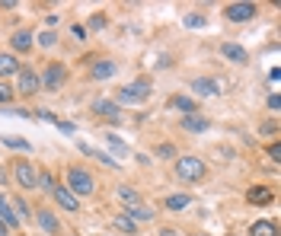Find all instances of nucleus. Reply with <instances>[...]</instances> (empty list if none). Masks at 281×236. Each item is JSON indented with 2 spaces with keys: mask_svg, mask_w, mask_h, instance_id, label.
I'll use <instances>...</instances> for the list:
<instances>
[{
  "mask_svg": "<svg viewBox=\"0 0 281 236\" xmlns=\"http://www.w3.org/2000/svg\"><path fill=\"white\" fill-rule=\"evenodd\" d=\"M176 176L182 182H201L208 176V166H205V160H198V156H182V160L176 163Z\"/></svg>",
  "mask_w": 281,
  "mask_h": 236,
  "instance_id": "f257e3e1",
  "label": "nucleus"
},
{
  "mask_svg": "<svg viewBox=\"0 0 281 236\" xmlns=\"http://www.w3.org/2000/svg\"><path fill=\"white\" fill-rule=\"evenodd\" d=\"M67 188L74 191L77 198H80V195H90V191L96 188V182H93V176H90L86 169H77V166H70V169H67Z\"/></svg>",
  "mask_w": 281,
  "mask_h": 236,
  "instance_id": "f03ea898",
  "label": "nucleus"
},
{
  "mask_svg": "<svg viewBox=\"0 0 281 236\" xmlns=\"http://www.w3.org/2000/svg\"><path fill=\"white\" fill-rule=\"evenodd\" d=\"M147 96H151V83L137 80V83H131V86H125V90L118 93V102H121V106H128V102L134 106V102H144Z\"/></svg>",
  "mask_w": 281,
  "mask_h": 236,
  "instance_id": "7ed1b4c3",
  "label": "nucleus"
},
{
  "mask_svg": "<svg viewBox=\"0 0 281 236\" xmlns=\"http://www.w3.org/2000/svg\"><path fill=\"white\" fill-rule=\"evenodd\" d=\"M227 20L230 23H246V20H252L259 10H256V4H227Z\"/></svg>",
  "mask_w": 281,
  "mask_h": 236,
  "instance_id": "20e7f679",
  "label": "nucleus"
},
{
  "mask_svg": "<svg viewBox=\"0 0 281 236\" xmlns=\"http://www.w3.org/2000/svg\"><path fill=\"white\" fill-rule=\"evenodd\" d=\"M51 195L58 198V204L64 207V211H77V207H80V198H77L67 185H55V188H51Z\"/></svg>",
  "mask_w": 281,
  "mask_h": 236,
  "instance_id": "39448f33",
  "label": "nucleus"
},
{
  "mask_svg": "<svg viewBox=\"0 0 281 236\" xmlns=\"http://www.w3.org/2000/svg\"><path fill=\"white\" fill-rule=\"evenodd\" d=\"M16 166V182H20V185L23 188H35V179H39V176H35V166H29V163H13Z\"/></svg>",
  "mask_w": 281,
  "mask_h": 236,
  "instance_id": "423d86ee",
  "label": "nucleus"
},
{
  "mask_svg": "<svg viewBox=\"0 0 281 236\" xmlns=\"http://www.w3.org/2000/svg\"><path fill=\"white\" fill-rule=\"evenodd\" d=\"M64 64H48V71H45V90H61V83H64Z\"/></svg>",
  "mask_w": 281,
  "mask_h": 236,
  "instance_id": "0eeeda50",
  "label": "nucleus"
},
{
  "mask_svg": "<svg viewBox=\"0 0 281 236\" xmlns=\"http://www.w3.org/2000/svg\"><path fill=\"white\" fill-rule=\"evenodd\" d=\"M182 131H189V134H201V131H208V118L198 115V112H192V115L182 118Z\"/></svg>",
  "mask_w": 281,
  "mask_h": 236,
  "instance_id": "6e6552de",
  "label": "nucleus"
},
{
  "mask_svg": "<svg viewBox=\"0 0 281 236\" xmlns=\"http://www.w3.org/2000/svg\"><path fill=\"white\" fill-rule=\"evenodd\" d=\"M20 93H23V96L39 93V77H35L32 71H20Z\"/></svg>",
  "mask_w": 281,
  "mask_h": 236,
  "instance_id": "1a4fd4ad",
  "label": "nucleus"
},
{
  "mask_svg": "<svg viewBox=\"0 0 281 236\" xmlns=\"http://www.w3.org/2000/svg\"><path fill=\"white\" fill-rule=\"evenodd\" d=\"M221 51H224V58H227V61H236V64H246V61H249V55H246V48L233 45V42H227V45H224Z\"/></svg>",
  "mask_w": 281,
  "mask_h": 236,
  "instance_id": "9d476101",
  "label": "nucleus"
},
{
  "mask_svg": "<svg viewBox=\"0 0 281 236\" xmlns=\"http://www.w3.org/2000/svg\"><path fill=\"white\" fill-rule=\"evenodd\" d=\"M112 226H115L118 233H128V236H134V233H137V223L131 220L128 214H118V217H112Z\"/></svg>",
  "mask_w": 281,
  "mask_h": 236,
  "instance_id": "9b49d317",
  "label": "nucleus"
},
{
  "mask_svg": "<svg viewBox=\"0 0 281 236\" xmlns=\"http://www.w3.org/2000/svg\"><path fill=\"white\" fill-rule=\"evenodd\" d=\"M10 74H20V61L13 55H0V77H10Z\"/></svg>",
  "mask_w": 281,
  "mask_h": 236,
  "instance_id": "f8f14e48",
  "label": "nucleus"
},
{
  "mask_svg": "<svg viewBox=\"0 0 281 236\" xmlns=\"http://www.w3.org/2000/svg\"><path fill=\"white\" fill-rule=\"evenodd\" d=\"M192 90H198L201 96H214V93H221V90H217V80H205V77H198V80L192 83Z\"/></svg>",
  "mask_w": 281,
  "mask_h": 236,
  "instance_id": "ddd939ff",
  "label": "nucleus"
},
{
  "mask_svg": "<svg viewBox=\"0 0 281 236\" xmlns=\"http://www.w3.org/2000/svg\"><path fill=\"white\" fill-rule=\"evenodd\" d=\"M96 115H105L109 121H118V118H121L115 102H96Z\"/></svg>",
  "mask_w": 281,
  "mask_h": 236,
  "instance_id": "4468645a",
  "label": "nucleus"
},
{
  "mask_svg": "<svg viewBox=\"0 0 281 236\" xmlns=\"http://www.w3.org/2000/svg\"><path fill=\"white\" fill-rule=\"evenodd\" d=\"M39 223H42V230H45V233H58V217L51 214V211H39Z\"/></svg>",
  "mask_w": 281,
  "mask_h": 236,
  "instance_id": "2eb2a0df",
  "label": "nucleus"
},
{
  "mask_svg": "<svg viewBox=\"0 0 281 236\" xmlns=\"http://www.w3.org/2000/svg\"><path fill=\"white\" fill-rule=\"evenodd\" d=\"M249 236H275V223L271 220H259L249 226Z\"/></svg>",
  "mask_w": 281,
  "mask_h": 236,
  "instance_id": "dca6fc26",
  "label": "nucleus"
},
{
  "mask_svg": "<svg viewBox=\"0 0 281 236\" xmlns=\"http://www.w3.org/2000/svg\"><path fill=\"white\" fill-rule=\"evenodd\" d=\"M4 144L10 147V150H32V144L26 141V137H20V134H7V137H4Z\"/></svg>",
  "mask_w": 281,
  "mask_h": 236,
  "instance_id": "f3484780",
  "label": "nucleus"
},
{
  "mask_svg": "<svg viewBox=\"0 0 281 236\" xmlns=\"http://www.w3.org/2000/svg\"><path fill=\"white\" fill-rule=\"evenodd\" d=\"M118 198L125 201L128 207H137V204H140V195H137L134 188H128V185H121V188H118Z\"/></svg>",
  "mask_w": 281,
  "mask_h": 236,
  "instance_id": "a211bd4d",
  "label": "nucleus"
},
{
  "mask_svg": "<svg viewBox=\"0 0 281 236\" xmlns=\"http://www.w3.org/2000/svg\"><path fill=\"white\" fill-rule=\"evenodd\" d=\"M112 74H115V64H112V61H99V64L93 67L96 80H105V77H112Z\"/></svg>",
  "mask_w": 281,
  "mask_h": 236,
  "instance_id": "6ab92c4d",
  "label": "nucleus"
},
{
  "mask_svg": "<svg viewBox=\"0 0 281 236\" xmlns=\"http://www.w3.org/2000/svg\"><path fill=\"white\" fill-rule=\"evenodd\" d=\"M170 106H173V109H179V112H189V115L195 112V102H192L189 96H173V99H170Z\"/></svg>",
  "mask_w": 281,
  "mask_h": 236,
  "instance_id": "aec40b11",
  "label": "nucleus"
},
{
  "mask_svg": "<svg viewBox=\"0 0 281 236\" xmlns=\"http://www.w3.org/2000/svg\"><path fill=\"white\" fill-rule=\"evenodd\" d=\"M189 204H192L189 195H170L166 198V207H170V211H182V207H189Z\"/></svg>",
  "mask_w": 281,
  "mask_h": 236,
  "instance_id": "412c9836",
  "label": "nucleus"
},
{
  "mask_svg": "<svg viewBox=\"0 0 281 236\" xmlns=\"http://www.w3.org/2000/svg\"><path fill=\"white\" fill-rule=\"evenodd\" d=\"M10 42H13L16 51H29V48H32V36H29V32H16Z\"/></svg>",
  "mask_w": 281,
  "mask_h": 236,
  "instance_id": "4be33fe9",
  "label": "nucleus"
},
{
  "mask_svg": "<svg viewBox=\"0 0 281 236\" xmlns=\"http://www.w3.org/2000/svg\"><path fill=\"white\" fill-rule=\"evenodd\" d=\"M246 198H249V204H268V201H271L268 188H252V191H249V195H246Z\"/></svg>",
  "mask_w": 281,
  "mask_h": 236,
  "instance_id": "5701e85b",
  "label": "nucleus"
},
{
  "mask_svg": "<svg viewBox=\"0 0 281 236\" xmlns=\"http://www.w3.org/2000/svg\"><path fill=\"white\" fill-rule=\"evenodd\" d=\"M128 217H131V220H134V223H137V220H151V217H154V214H151V211H147V207H140V204H137V207H131V211H128Z\"/></svg>",
  "mask_w": 281,
  "mask_h": 236,
  "instance_id": "b1692460",
  "label": "nucleus"
},
{
  "mask_svg": "<svg viewBox=\"0 0 281 236\" xmlns=\"http://www.w3.org/2000/svg\"><path fill=\"white\" fill-rule=\"evenodd\" d=\"M105 141H109V144H112V150H115L118 156H125V153H128V147H125V144H121V137H118V134H109V137H105Z\"/></svg>",
  "mask_w": 281,
  "mask_h": 236,
  "instance_id": "393cba45",
  "label": "nucleus"
},
{
  "mask_svg": "<svg viewBox=\"0 0 281 236\" xmlns=\"http://www.w3.org/2000/svg\"><path fill=\"white\" fill-rule=\"evenodd\" d=\"M35 185H39L42 191H48V195H51V188H55V179H51V176H48V172H42V176H39V179H35Z\"/></svg>",
  "mask_w": 281,
  "mask_h": 236,
  "instance_id": "a878e982",
  "label": "nucleus"
},
{
  "mask_svg": "<svg viewBox=\"0 0 281 236\" xmlns=\"http://www.w3.org/2000/svg\"><path fill=\"white\" fill-rule=\"evenodd\" d=\"M205 23H208V20H205L201 13H192V16H186V26H189V29H201Z\"/></svg>",
  "mask_w": 281,
  "mask_h": 236,
  "instance_id": "bb28decb",
  "label": "nucleus"
},
{
  "mask_svg": "<svg viewBox=\"0 0 281 236\" xmlns=\"http://www.w3.org/2000/svg\"><path fill=\"white\" fill-rule=\"evenodd\" d=\"M10 99H13V86L10 83H0V106H7Z\"/></svg>",
  "mask_w": 281,
  "mask_h": 236,
  "instance_id": "cd10ccee",
  "label": "nucleus"
},
{
  "mask_svg": "<svg viewBox=\"0 0 281 236\" xmlns=\"http://www.w3.org/2000/svg\"><path fill=\"white\" fill-rule=\"evenodd\" d=\"M55 42H58V39H55V32H42V36H39V45H42V48H51Z\"/></svg>",
  "mask_w": 281,
  "mask_h": 236,
  "instance_id": "c85d7f7f",
  "label": "nucleus"
},
{
  "mask_svg": "<svg viewBox=\"0 0 281 236\" xmlns=\"http://www.w3.org/2000/svg\"><path fill=\"white\" fill-rule=\"evenodd\" d=\"M157 156H163V160H170V156H176V147H173V144H163L160 150H157Z\"/></svg>",
  "mask_w": 281,
  "mask_h": 236,
  "instance_id": "c756f323",
  "label": "nucleus"
},
{
  "mask_svg": "<svg viewBox=\"0 0 281 236\" xmlns=\"http://www.w3.org/2000/svg\"><path fill=\"white\" fill-rule=\"evenodd\" d=\"M13 204H16V214H20V217H29V207H26V201H23V198H16Z\"/></svg>",
  "mask_w": 281,
  "mask_h": 236,
  "instance_id": "7c9ffc66",
  "label": "nucleus"
},
{
  "mask_svg": "<svg viewBox=\"0 0 281 236\" xmlns=\"http://www.w3.org/2000/svg\"><path fill=\"white\" fill-rule=\"evenodd\" d=\"M102 26H105V16H102V13H96L93 20H90V29H102Z\"/></svg>",
  "mask_w": 281,
  "mask_h": 236,
  "instance_id": "2f4dec72",
  "label": "nucleus"
},
{
  "mask_svg": "<svg viewBox=\"0 0 281 236\" xmlns=\"http://www.w3.org/2000/svg\"><path fill=\"white\" fill-rule=\"evenodd\" d=\"M70 32H74V36H77V39H80V42L86 39V26H80V23H77V26H74V29H70Z\"/></svg>",
  "mask_w": 281,
  "mask_h": 236,
  "instance_id": "473e14b6",
  "label": "nucleus"
},
{
  "mask_svg": "<svg viewBox=\"0 0 281 236\" xmlns=\"http://www.w3.org/2000/svg\"><path fill=\"white\" fill-rule=\"evenodd\" d=\"M275 128H278V125H275V121H265V125H262L259 131H262V134H275Z\"/></svg>",
  "mask_w": 281,
  "mask_h": 236,
  "instance_id": "72a5a7b5",
  "label": "nucleus"
},
{
  "mask_svg": "<svg viewBox=\"0 0 281 236\" xmlns=\"http://www.w3.org/2000/svg\"><path fill=\"white\" fill-rule=\"evenodd\" d=\"M39 118H42V121H58V118H55V112H48V109H42V112H39Z\"/></svg>",
  "mask_w": 281,
  "mask_h": 236,
  "instance_id": "f704fd0d",
  "label": "nucleus"
},
{
  "mask_svg": "<svg viewBox=\"0 0 281 236\" xmlns=\"http://www.w3.org/2000/svg\"><path fill=\"white\" fill-rule=\"evenodd\" d=\"M58 128L64 131V134H74V125H70V121H58Z\"/></svg>",
  "mask_w": 281,
  "mask_h": 236,
  "instance_id": "c9c22d12",
  "label": "nucleus"
},
{
  "mask_svg": "<svg viewBox=\"0 0 281 236\" xmlns=\"http://www.w3.org/2000/svg\"><path fill=\"white\" fill-rule=\"evenodd\" d=\"M278 106H281L278 96H268V109H271V112H278Z\"/></svg>",
  "mask_w": 281,
  "mask_h": 236,
  "instance_id": "e433bc0d",
  "label": "nucleus"
},
{
  "mask_svg": "<svg viewBox=\"0 0 281 236\" xmlns=\"http://www.w3.org/2000/svg\"><path fill=\"white\" fill-rule=\"evenodd\" d=\"M271 160H275V163L281 160V144H271Z\"/></svg>",
  "mask_w": 281,
  "mask_h": 236,
  "instance_id": "4c0bfd02",
  "label": "nucleus"
},
{
  "mask_svg": "<svg viewBox=\"0 0 281 236\" xmlns=\"http://www.w3.org/2000/svg\"><path fill=\"white\" fill-rule=\"evenodd\" d=\"M0 236H10V230L4 226V220H0Z\"/></svg>",
  "mask_w": 281,
  "mask_h": 236,
  "instance_id": "58836bf2",
  "label": "nucleus"
},
{
  "mask_svg": "<svg viewBox=\"0 0 281 236\" xmlns=\"http://www.w3.org/2000/svg\"><path fill=\"white\" fill-rule=\"evenodd\" d=\"M160 236H176V233H173V230H163V233H160Z\"/></svg>",
  "mask_w": 281,
  "mask_h": 236,
  "instance_id": "ea45409f",
  "label": "nucleus"
},
{
  "mask_svg": "<svg viewBox=\"0 0 281 236\" xmlns=\"http://www.w3.org/2000/svg\"><path fill=\"white\" fill-rule=\"evenodd\" d=\"M0 207H7V201H4V195H0Z\"/></svg>",
  "mask_w": 281,
  "mask_h": 236,
  "instance_id": "a19ab883",
  "label": "nucleus"
}]
</instances>
